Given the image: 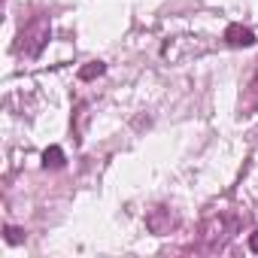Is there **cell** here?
<instances>
[{
	"label": "cell",
	"instance_id": "cell-1",
	"mask_svg": "<svg viewBox=\"0 0 258 258\" xmlns=\"http://www.w3.org/2000/svg\"><path fill=\"white\" fill-rule=\"evenodd\" d=\"M49 37H52L49 19H46V16H37V19H31V22L25 25V31L19 34V52H25L28 58H37V55L43 52V46L49 43Z\"/></svg>",
	"mask_w": 258,
	"mask_h": 258
},
{
	"label": "cell",
	"instance_id": "cell-2",
	"mask_svg": "<svg viewBox=\"0 0 258 258\" xmlns=\"http://www.w3.org/2000/svg\"><path fill=\"white\" fill-rule=\"evenodd\" d=\"M225 43L234 46V49H243V46H252L255 43V34L246 25H228L225 28Z\"/></svg>",
	"mask_w": 258,
	"mask_h": 258
},
{
	"label": "cell",
	"instance_id": "cell-3",
	"mask_svg": "<svg viewBox=\"0 0 258 258\" xmlns=\"http://www.w3.org/2000/svg\"><path fill=\"white\" fill-rule=\"evenodd\" d=\"M243 109H258V67H255V73H252V79L246 85V103H243Z\"/></svg>",
	"mask_w": 258,
	"mask_h": 258
},
{
	"label": "cell",
	"instance_id": "cell-4",
	"mask_svg": "<svg viewBox=\"0 0 258 258\" xmlns=\"http://www.w3.org/2000/svg\"><path fill=\"white\" fill-rule=\"evenodd\" d=\"M103 70H106V64H103V61H91V64H85V67L79 70V79H82V82H91V79L103 76Z\"/></svg>",
	"mask_w": 258,
	"mask_h": 258
},
{
	"label": "cell",
	"instance_id": "cell-5",
	"mask_svg": "<svg viewBox=\"0 0 258 258\" xmlns=\"http://www.w3.org/2000/svg\"><path fill=\"white\" fill-rule=\"evenodd\" d=\"M43 164L46 167H64V149L61 146H49L43 152Z\"/></svg>",
	"mask_w": 258,
	"mask_h": 258
},
{
	"label": "cell",
	"instance_id": "cell-6",
	"mask_svg": "<svg viewBox=\"0 0 258 258\" xmlns=\"http://www.w3.org/2000/svg\"><path fill=\"white\" fill-rule=\"evenodd\" d=\"M22 240H25L22 228H7V243H22Z\"/></svg>",
	"mask_w": 258,
	"mask_h": 258
},
{
	"label": "cell",
	"instance_id": "cell-7",
	"mask_svg": "<svg viewBox=\"0 0 258 258\" xmlns=\"http://www.w3.org/2000/svg\"><path fill=\"white\" fill-rule=\"evenodd\" d=\"M249 252H255V255H258V231H252V234H249Z\"/></svg>",
	"mask_w": 258,
	"mask_h": 258
}]
</instances>
